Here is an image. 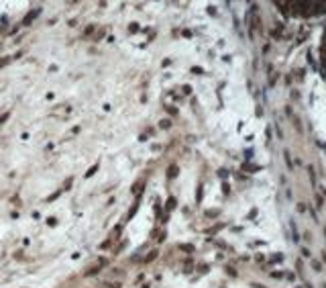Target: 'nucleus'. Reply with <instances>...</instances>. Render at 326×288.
I'll list each match as a JSON object with an SVG mask.
<instances>
[{
    "mask_svg": "<svg viewBox=\"0 0 326 288\" xmlns=\"http://www.w3.org/2000/svg\"><path fill=\"white\" fill-rule=\"evenodd\" d=\"M273 8L290 21L326 19V0H269Z\"/></svg>",
    "mask_w": 326,
    "mask_h": 288,
    "instance_id": "1",
    "label": "nucleus"
},
{
    "mask_svg": "<svg viewBox=\"0 0 326 288\" xmlns=\"http://www.w3.org/2000/svg\"><path fill=\"white\" fill-rule=\"evenodd\" d=\"M316 57H318V74L322 78V82L326 84V19H324V25H322V31H320Z\"/></svg>",
    "mask_w": 326,
    "mask_h": 288,
    "instance_id": "2",
    "label": "nucleus"
},
{
    "mask_svg": "<svg viewBox=\"0 0 326 288\" xmlns=\"http://www.w3.org/2000/svg\"><path fill=\"white\" fill-rule=\"evenodd\" d=\"M37 14H39V10H33V12H29V14H27V19L23 21V25H29V23L33 21V19H35V16H37Z\"/></svg>",
    "mask_w": 326,
    "mask_h": 288,
    "instance_id": "3",
    "label": "nucleus"
}]
</instances>
